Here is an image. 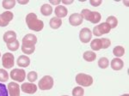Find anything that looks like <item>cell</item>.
<instances>
[{
  "instance_id": "obj_1",
  "label": "cell",
  "mask_w": 129,
  "mask_h": 96,
  "mask_svg": "<svg viewBox=\"0 0 129 96\" xmlns=\"http://www.w3.org/2000/svg\"><path fill=\"white\" fill-rule=\"evenodd\" d=\"M26 23L28 28L35 32H40L44 28V22L37 18L36 14L29 13L26 16Z\"/></svg>"
},
{
  "instance_id": "obj_2",
  "label": "cell",
  "mask_w": 129,
  "mask_h": 96,
  "mask_svg": "<svg viewBox=\"0 0 129 96\" xmlns=\"http://www.w3.org/2000/svg\"><path fill=\"white\" fill-rule=\"evenodd\" d=\"M76 82L78 85L83 87H89L93 83V78L89 75L84 74V73H79L76 76Z\"/></svg>"
},
{
  "instance_id": "obj_3",
  "label": "cell",
  "mask_w": 129,
  "mask_h": 96,
  "mask_svg": "<svg viewBox=\"0 0 129 96\" xmlns=\"http://www.w3.org/2000/svg\"><path fill=\"white\" fill-rule=\"evenodd\" d=\"M38 87L41 90H50L53 87V79L50 76H45L39 81Z\"/></svg>"
},
{
  "instance_id": "obj_4",
  "label": "cell",
  "mask_w": 129,
  "mask_h": 96,
  "mask_svg": "<svg viewBox=\"0 0 129 96\" xmlns=\"http://www.w3.org/2000/svg\"><path fill=\"white\" fill-rule=\"evenodd\" d=\"M110 30H111V28L107 22H103L93 28V34L95 36H102L103 34H109Z\"/></svg>"
},
{
  "instance_id": "obj_5",
  "label": "cell",
  "mask_w": 129,
  "mask_h": 96,
  "mask_svg": "<svg viewBox=\"0 0 129 96\" xmlns=\"http://www.w3.org/2000/svg\"><path fill=\"white\" fill-rule=\"evenodd\" d=\"M2 64L5 69H11L15 64V58L10 53H6L2 56Z\"/></svg>"
},
{
  "instance_id": "obj_6",
  "label": "cell",
  "mask_w": 129,
  "mask_h": 96,
  "mask_svg": "<svg viewBox=\"0 0 129 96\" xmlns=\"http://www.w3.org/2000/svg\"><path fill=\"white\" fill-rule=\"evenodd\" d=\"M10 78L16 82H23L24 79L26 78V73L24 70H21V69H14L11 70L10 74Z\"/></svg>"
},
{
  "instance_id": "obj_7",
  "label": "cell",
  "mask_w": 129,
  "mask_h": 96,
  "mask_svg": "<svg viewBox=\"0 0 129 96\" xmlns=\"http://www.w3.org/2000/svg\"><path fill=\"white\" fill-rule=\"evenodd\" d=\"M37 43V37L32 34H28L22 39V46L25 47H35Z\"/></svg>"
},
{
  "instance_id": "obj_8",
  "label": "cell",
  "mask_w": 129,
  "mask_h": 96,
  "mask_svg": "<svg viewBox=\"0 0 129 96\" xmlns=\"http://www.w3.org/2000/svg\"><path fill=\"white\" fill-rule=\"evenodd\" d=\"M13 19V13L10 11H5L0 15V27H6L10 22Z\"/></svg>"
},
{
  "instance_id": "obj_9",
  "label": "cell",
  "mask_w": 129,
  "mask_h": 96,
  "mask_svg": "<svg viewBox=\"0 0 129 96\" xmlns=\"http://www.w3.org/2000/svg\"><path fill=\"white\" fill-rule=\"evenodd\" d=\"M92 38V33L88 28H84L80 30L79 33V39L81 42L83 43H88Z\"/></svg>"
},
{
  "instance_id": "obj_10",
  "label": "cell",
  "mask_w": 129,
  "mask_h": 96,
  "mask_svg": "<svg viewBox=\"0 0 129 96\" xmlns=\"http://www.w3.org/2000/svg\"><path fill=\"white\" fill-rule=\"evenodd\" d=\"M21 89L25 93H29V94H33V93H36L37 91V86L34 83H22L21 86Z\"/></svg>"
},
{
  "instance_id": "obj_11",
  "label": "cell",
  "mask_w": 129,
  "mask_h": 96,
  "mask_svg": "<svg viewBox=\"0 0 129 96\" xmlns=\"http://www.w3.org/2000/svg\"><path fill=\"white\" fill-rule=\"evenodd\" d=\"M8 93L10 96H20V86L13 82L8 84Z\"/></svg>"
},
{
  "instance_id": "obj_12",
  "label": "cell",
  "mask_w": 129,
  "mask_h": 96,
  "mask_svg": "<svg viewBox=\"0 0 129 96\" xmlns=\"http://www.w3.org/2000/svg\"><path fill=\"white\" fill-rule=\"evenodd\" d=\"M69 22L72 26H79L82 24L83 22V18L81 16L80 14L78 13H73L72 15H71L69 17Z\"/></svg>"
},
{
  "instance_id": "obj_13",
  "label": "cell",
  "mask_w": 129,
  "mask_h": 96,
  "mask_svg": "<svg viewBox=\"0 0 129 96\" xmlns=\"http://www.w3.org/2000/svg\"><path fill=\"white\" fill-rule=\"evenodd\" d=\"M54 13H55V16L60 19V18L66 17V15H67V13H68V10L66 7H64V6L58 5L57 7L55 8Z\"/></svg>"
},
{
  "instance_id": "obj_14",
  "label": "cell",
  "mask_w": 129,
  "mask_h": 96,
  "mask_svg": "<svg viewBox=\"0 0 129 96\" xmlns=\"http://www.w3.org/2000/svg\"><path fill=\"white\" fill-rule=\"evenodd\" d=\"M29 64H30V58H28V56L22 55L18 58V59H17V65L18 66L25 68V67H28Z\"/></svg>"
},
{
  "instance_id": "obj_15",
  "label": "cell",
  "mask_w": 129,
  "mask_h": 96,
  "mask_svg": "<svg viewBox=\"0 0 129 96\" xmlns=\"http://www.w3.org/2000/svg\"><path fill=\"white\" fill-rule=\"evenodd\" d=\"M3 39H4V40H5V42H6V44L10 43L16 39V34L14 31H11V30L7 31V32H5V34H4Z\"/></svg>"
},
{
  "instance_id": "obj_16",
  "label": "cell",
  "mask_w": 129,
  "mask_h": 96,
  "mask_svg": "<svg viewBox=\"0 0 129 96\" xmlns=\"http://www.w3.org/2000/svg\"><path fill=\"white\" fill-rule=\"evenodd\" d=\"M124 66V63L120 58H115L111 61V68L114 70H120Z\"/></svg>"
},
{
  "instance_id": "obj_17",
  "label": "cell",
  "mask_w": 129,
  "mask_h": 96,
  "mask_svg": "<svg viewBox=\"0 0 129 96\" xmlns=\"http://www.w3.org/2000/svg\"><path fill=\"white\" fill-rule=\"evenodd\" d=\"M101 18H102V16L99 12L90 11L87 21H89V22H91L92 23H98L100 21H101Z\"/></svg>"
},
{
  "instance_id": "obj_18",
  "label": "cell",
  "mask_w": 129,
  "mask_h": 96,
  "mask_svg": "<svg viewBox=\"0 0 129 96\" xmlns=\"http://www.w3.org/2000/svg\"><path fill=\"white\" fill-rule=\"evenodd\" d=\"M49 25L53 29H58L60 28V26L62 25V21L61 19L58 17H53L49 22Z\"/></svg>"
},
{
  "instance_id": "obj_19",
  "label": "cell",
  "mask_w": 129,
  "mask_h": 96,
  "mask_svg": "<svg viewBox=\"0 0 129 96\" xmlns=\"http://www.w3.org/2000/svg\"><path fill=\"white\" fill-rule=\"evenodd\" d=\"M41 14L45 16H50V15L53 13V7H52L51 5H47V4H45V5H43L41 6Z\"/></svg>"
},
{
  "instance_id": "obj_20",
  "label": "cell",
  "mask_w": 129,
  "mask_h": 96,
  "mask_svg": "<svg viewBox=\"0 0 129 96\" xmlns=\"http://www.w3.org/2000/svg\"><path fill=\"white\" fill-rule=\"evenodd\" d=\"M90 47L93 51H100L101 49H103L102 46V41L101 39H95L91 41L90 43Z\"/></svg>"
},
{
  "instance_id": "obj_21",
  "label": "cell",
  "mask_w": 129,
  "mask_h": 96,
  "mask_svg": "<svg viewBox=\"0 0 129 96\" xmlns=\"http://www.w3.org/2000/svg\"><path fill=\"white\" fill-rule=\"evenodd\" d=\"M84 57V59L86 60L87 62H93L96 58V55L94 52H91V51H86L83 55Z\"/></svg>"
},
{
  "instance_id": "obj_22",
  "label": "cell",
  "mask_w": 129,
  "mask_h": 96,
  "mask_svg": "<svg viewBox=\"0 0 129 96\" xmlns=\"http://www.w3.org/2000/svg\"><path fill=\"white\" fill-rule=\"evenodd\" d=\"M106 22H107V23L109 25L110 28H111V29L114 28L115 27H117V25H118L117 18H116L115 16H109V17L107 18V21H106Z\"/></svg>"
},
{
  "instance_id": "obj_23",
  "label": "cell",
  "mask_w": 129,
  "mask_h": 96,
  "mask_svg": "<svg viewBox=\"0 0 129 96\" xmlns=\"http://www.w3.org/2000/svg\"><path fill=\"white\" fill-rule=\"evenodd\" d=\"M113 53L114 56H116V58H120L122 57L125 53V49L123 46H120V45H117L114 48L113 50Z\"/></svg>"
},
{
  "instance_id": "obj_24",
  "label": "cell",
  "mask_w": 129,
  "mask_h": 96,
  "mask_svg": "<svg viewBox=\"0 0 129 96\" xmlns=\"http://www.w3.org/2000/svg\"><path fill=\"white\" fill-rule=\"evenodd\" d=\"M16 5V1L15 0H4L2 5L3 7L6 10H10L12 8H14V6Z\"/></svg>"
},
{
  "instance_id": "obj_25",
  "label": "cell",
  "mask_w": 129,
  "mask_h": 96,
  "mask_svg": "<svg viewBox=\"0 0 129 96\" xmlns=\"http://www.w3.org/2000/svg\"><path fill=\"white\" fill-rule=\"evenodd\" d=\"M109 65V61L107 58H101L98 60V66L101 69H106L108 68Z\"/></svg>"
},
{
  "instance_id": "obj_26",
  "label": "cell",
  "mask_w": 129,
  "mask_h": 96,
  "mask_svg": "<svg viewBox=\"0 0 129 96\" xmlns=\"http://www.w3.org/2000/svg\"><path fill=\"white\" fill-rule=\"evenodd\" d=\"M19 46H20V44H19V41H18L17 39H16V40L7 44L8 49L10 50V51H13V52L16 51V50L19 48Z\"/></svg>"
},
{
  "instance_id": "obj_27",
  "label": "cell",
  "mask_w": 129,
  "mask_h": 96,
  "mask_svg": "<svg viewBox=\"0 0 129 96\" xmlns=\"http://www.w3.org/2000/svg\"><path fill=\"white\" fill-rule=\"evenodd\" d=\"M9 79V74L5 70L0 69V82H5Z\"/></svg>"
},
{
  "instance_id": "obj_28",
  "label": "cell",
  "mask_w": 129,
  "mask_h": 96,
  "mask_svg": "<svg viewBox=\"0 0 129 96\" xmlns=\"http://www.w3.org/2000/svg\"><path fill=\"white\" fill-rule=\"evenodd\" d=\"M84 93V90L81 87H76L72 90V95L73 96H83Z\"/></svg>"
},
{
  "instance_id": "obj_29",
  "label": "cell",
  "mask_w": 129,
  "mask_h": 96,
  "mask_svg": "<svg viewBox=\"0 0 129 96\" xmlns=\"http://www.w3.org/2000/svg\"><path fill=\"white\" fill-rule=\"evenodd\" d=\"M27 77H28V80L30 82H34L37 80V78H38V75H37V73L35 71H30L28 74V76Z\"/></svg>"
},
{
  "instance_id": "obj_30",
  "label": "cell",
  "mask_w": 129,
  "mask_h": 96,
  "mask_svg": "<svg viewBox=\"0 0 129 96\" xmlns=\"http://www.w3.org/2000/svg\"><path fill=\"white\" fill-rule=\"evenodd\" d=\"M0 96H9L7 87L4 83H0Z\"/></svg>"
},
{
  "instance_id": "obj_31",
  "label": "cell",
  "mask_w": 129,
  "mask_h": 96,
  "mask_svg": "<svg viewBox=\"0 0 129 96\" xmlns=\"http://www.w3.org/2000/svg\"><path fill=\"white\" fill-rule=\"evenodd\" d=\"M101 41H102V46H103V49H107V48L109 47L110 45H111V41H110V39L108 38L101 39Z\"/></svg>"
},
{
  "instance_id": "obj_32",
  "label": "cell",
  "mask_w": 129,
  "mask_h": 96,
  "mask_svg": "<svg viewBox=\"0 0 129 96\" xmlns=\"http://www.w3.org/2000/svg\"><path fill=\"white\" fill-rule=\"evenodd\" d=\"M35 47H25V46H22V53H25V54H28V55L32 54L35 52Z\"/></svg>"
},
{
  "instance_id": "obj_33",
  "label": "cell",
  "mask_w": 129,
  "mask_h": 96,
  "mask_svg": "<svg viewBox=\"0 0 129 96\" xmlns=\"http://www.w3.org/2000/svg\"><path fill=\"white\" fill-rule=\"evenodd\" d=\"M90 13V10H87V9H84L81 11V16H82L83 19H85V20H88V17H89V15Z\"/></svg>"
},
{
  "instance_id": "obj_34",
  "label": "cell",
  "mask_w": 129,
  "mask_h": 96,
  "mask_svg": "<svg viewBox=\"0 0 129 96\" xmlns=\"http://www.w3.org/2000/svg\"><path fill=\"white\" fill-rule=\"evenodd\" d=\"M90 5L94 7H96V6H99L102 4V0H90L89 1Z\"/></svg>"
},
{
  "instance_id": "obj_35",
  "label": "cell",
  "mask_w": 129,
  "mask_h": 96,
  "mask_svg": "<svg viewBox=\"0 0 129 96\" xmlns=\"http://www.w3.org/2000/svg\"><path fill=\"white\" fill-rule=\"evenodd\" d=\"M60 2L61 1H59V0H50V4H51V5H59L60 4Z\"/></svg>"
},
{
  "instance_id": "obj_36",
  "label": "cell",
  "mask_w": 129,
  "mask_h": 96,
  "mask_svg": "<svg viewBox=\"0 0 129 96\" xmlns=\"http://www.w3.org/2000/svg\"><path fill=\"white\" fill-rule=\"evenodd\" d=\"M62 3L64 5H71L73 3V0H62Z\"/></svg>"
},
{
  "instance_id": "obj_37",
  "label": "cell",
  "mask_w": 129,
  "mask_h": 96,
  "mask_svg": "<svg viewBox=\"0 0 129 96\" xmlns=\"http://www.w3.org/2000/svg\"><path fill=\"white\" fill-rule=\"evenodd\" d=\"M18 3L20 4V5H26V4H28V0H18Z\"/></svg>"
},
{
  "instance_id": "obj_38",
  "label": "cell",
  "mask_w": 129,
  "mask_h": 96,
  "mask_svg": "<svg viewBox=\"0 0 129 96\" xmlns=\"http://www.w3.org/2000/svg\"><path fill=\"white\" fill-rule=\"evenodd\" d=\"M120 96H129V94H128V93H125V94H122Z\"/></svg>"
},
{
  "instance_id": "obj_39",
  "label": "cell",
  "mask_w": 129,
  "mask_h": 96,
  "mask_svg": "<svg viewBox=\"0 0 129 96\" xmlns=\"http://www.w3.org/2000/svg\"><path fill=\"white\" fill-rule=\"evenodd\" d=\"M63 96H68V95H63Z\"/></svg>"
},
{
  "instance_id": "obj_40",
  "label": "cell",
  "mask_w": 129,
  "mask_h": 96,
  "mask_svg": "<svg viewBox=\"0 0 129 96\" xmlns=\"http://www.w3.org/2000/svg\"><path fill=\"white\" fill-rule=\"evenodd\" d=\"M0 56H1V54H0Z\"/></svg>"
}]
</instances>
